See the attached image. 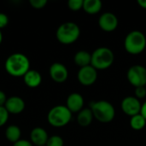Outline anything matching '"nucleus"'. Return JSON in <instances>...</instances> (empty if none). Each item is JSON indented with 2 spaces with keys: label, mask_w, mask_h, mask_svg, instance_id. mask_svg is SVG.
Segmentation results:
<instances>
[{
  "label": "nucleus",
  "mask_w": 146,
  "mask_h": 146,
  "mask_svg": "<svg viewBox=\"0 0 146 146\" xmlns=\"http://www.w3.org/2000/svg\"><path fill=\"white\" fill-rule=\"evenodd\" d=\"M130 126L135 131H140L146 126V120L141 114H138L130 118Z\"/></svg>",
  "instance_id": "obj_20"
},
{
  "label": "nucleus",
  "mask_w": 146,
  "mask_h": 146,
  "mask_svg": "<svg viewBox=\"0 0 146 146\" xmlns=\"http://www.w3.org/2000/svg\"><path fill=\"white\" fill-rule=\"evenodd\" d=\"M22 78L25 85L30 88H36L40 86L42 82L41 74L34 69H30Z\"/></svg>",
  "instance_id": "obj_15"
},
{
  "label": "nucleus",
  "mask_w": 146,
  "mask_h": 146,
  "mask_svg": "<svg viewBox=\"0 0 146 146\" xmlns=\"http://www.w3.org/2000/svg\"><path fill=\"white\" fill-rule=\"evenodd\" d=\"M127 79L128 82L135 88L139 86H145L146 68L139 64L131 66L127 72Z\"/></svg>",
  "instance_id": "obj_7"
},
{
  "label": "nucleus",
  "mask_w": 146,
  "mask_h": 146,
  "mask_svg": "<svg viewBox=\"0 0 146 146\" xmlns=\"http://www.w3.org/2000/svg\"><path fill=\"white\" fill-rule=\"evenodd\" d=\"M91 61L92 54L86 50H79L74 56V62L77 66L80 67V68L91 65Z\"/></svg>",
  "instance_id": "obj_17"
},
{
  "label": "nucleus",
  "mask_w": 146,
  "mask_h": 146,
  "mask_svg": "<svg viewBox=\"0 0 146 146\" xmlns=\"http://www.w3.org/2000/svg\"><path fill=\"white\" fill-rule=\"evenodd\" d=\"M77 79L82 86H90L98 80V70L92 65L80 68L77 74Z\"/></svg>",
  "instance_id": "obj_8"
},
{
  "label": "nucleus",
  "mask_w": 146,
  "mask_h": 146,
  "mask_svg": "<svg viewBox=\"0 0 146 146\" xmlns=\"http://www.w3.org/2000/svg\"><path fill=\"white\" fill-rule=\"evenodd\" d=\"M9 23V17L4 13H0V30L4 28Z\"/></svg>",
  "instance_id": "obj_26"
},
{
  "label": "nucleus",
  "mask_w": 146,
  "mask_h": 146,
  "mask_svg": "<svg viewBox=\"0 0 146 146\" xmlns=\"http://www.w3.org/2000/svg\"><path fill=\"white\" fill-rule=\"evenodd\" d=\"M3 41V34H2V31L0 30V44L2 43Z\"/></svg>",
  "instance_id": "obj_31"
},
{
  "label": "nucleus",
  "mask_w": 146,
  "mask_h": 146,
  "mask_svg": "<svg viewBox=\"0 0 146 146\" xmlns=\"http://www.w3.org/2000/svg\"><path fill=\"white\" fill-rule=\"evenodd\" d=\"M7 96L4 92L0 90V107H3L6 101H7Z\"/></svg>",
  "instance_id": "obj_28"
},
{
  "label": "nucleus",
  "mask_w": 146,
  "mask_h": 146,
  "mask_svg": "<svg viewBox=\"0 0 146 146\" xmlns=\"http://www.w3.org/2000/svg\"><path fill=\"white\" fill-rule=\"evenodd\" d=\"M84 0H69L68 2V7L73 11H78L83 9Z\"/></svg>",
  "instance_id": "obj_22"
},
{
  "label": "nucleus",
  "mask_w": 146,
  "mask_h": 146,
  "mask_svg": "<svg viewBox=\"0 0 146 146\" xmlns=\"http://www.w3.org/2000/svg\"><path fill=\"white\" fill-rule=\"evenodd\" d=\"M103 7V3L100 0H84L83 9L88 15L98 14Z\"/></svg>",
  "instance_id": "obj_18"
},
{
  "label": "nucleus",
  "mask_w": 146,
  "mask_h": 146,
  "mask_svg": "<svg viewBox=\"0 0 146 146\" xmlns=\"http://www.w3.org/2000/svg\"><path fill=\"white\" fill-rule=\"evenodd\" d=\"M93 119H94V116L90 108H84L78 113V115H77V122L80 127H83L90 126Z\"/></svg>",
  "instance_id": "obj_16"
},
{
  "label": "nucleus",
  "mask_w": 146,
  "mask_h": 146,
  "mask_svg": "<svg viewBox=\"0 0 146 146\" xmlns=\"http://www.w3.org/2000/svg\"><path fill=\"white\" fill-rule=\"evenodd\" d=\"M6 72L13 77H23L30 70V61L22 53L9 55L4 63Z\"/></svg>",
  "instance_id": "obj_1"
},
{
  "label": "nucleus",
  "mask_w": 146,
  "mask_h": 146,
  "mask_svg": "<svg viewBox=\"0 0 146 146\" xmlns=\"http://www.w3.org/2000/svg\"><path fill=\"white\" fill-rule=\"evenodd\" d=\"M25 102L24 100L18 96H12L7 98V101L4 104L5 109L9 114L18 115L25 110Z\"/></svg>",
  "instance_id": "obj_13"
},
{
  "label": "nucleus",
  "mask_w": 146,
  "mask_h": 146,
  "mask_svg": "<svg viewBox=\"0 0 146 146\" xmlns=\"http://www.w3.org/2000/svg\"><path fill=\"white\" fill-rule=\"evenodd\" d=\"M145 88H146V85H145Z\"/></svg>",
  "instance_id": "obj_32"
},
{
  "label": "nucleus",
  "mask_w": 146,
  "mask_h": 146,
  "mask_svg": "<svg viewBox=\"0 0 146 146\" xmlns=\"http://www.w3.org/2000/svg\"><path fill=\"white\" fill-rule=\"evenodd\" d=\"M72 119V113L66 105H56L50 110L47 115L49 124L54 127H62L68 125Z\"/></svg>",
  "instance_id": "obj_6"
},
{
  "label": "nucleus",
  "mask_w": 146,
  "mask_h": 146,
  "mask_svg": "<svg viewBox=\"0 0 146 146\" xmlns=\"http://www.w3.org/2000/svg\"><path fill=\"white\" fill-rule=\"evenodd\" d=\"M84 98L78 92H73L68 95L66 101V107L73 113H79L84 109Z\"/></svg>",
  "instance_id": "obj_12"
},
{
  "label": "nucleus",
  "mask_w": 146,
  "mask_h": 146,
  "mask_svg": "<svg viewBox=\"0 0 146 146\" xmlns=\"http://www.w3.org/2000/svg\"><path fill=\"white\" fill-rule=\"evenodd\" d=\"M140 114L143 115V117H144V118L146 120V101L145 102V103H143V104H142Z\"/></svg>",
  "instance_id": "obj_29"
},
{
  "label": "nucleus",
  "mask_w": 146,
  "mask_h": 146,
  "mask_svg": "<svg viewBox=\"0 0 146 146\" xmlns=\"http://www.w3.org/2000/svg\"><path fill=\"white\" fill-rule=\"evenodd\" d=\"M49 136L43 127H35L30 133V141L35 146H45Z\"/></svg>",
  "instance_id": "obj_14"
},
{
  "label": "nucleus",
  "mask_w": 146,
  "mask_h": 146,
  "mask_svg": "<svg viewBox=\"0 0 146 146\" xmlns=\"http://www.w3.org/2000/svg\"><path fill=\"white\" fill-rule=\"evenodd\" d=\"M50 76L56 83H63L68 77V71L67 67L61 62H54L50 65L49 69Z\"/></svg>",
  "instance_id": "obj_11"
},
{
  "label": "nucleus",
  "mask_w": 146,
  "mask_h": 146,
  "mask_svg": "<svg viewBox=\"0 0 146 146\" xmlns=\"http://www.w3.org/2000/svg\"><path fill=\"white\" fill-rule=\"evenodd\" d=\"M80 36V27L73 22L67 21L61 24L56 33V39L59 43L62 44H71L76 42Z\"/></svg>",
  "instance_id": "obj_4"
},
{
  "label": "nucleus",
  "mask_w": 146,
  "mask_h": 146,
  "mask_svg": "<svg viewBox=\"0 0 146 146\" xmlns=\"http://www.w3.org/2000/svg\"><path fill=\"white\" fill-rule=\"evenodd\" d=\"M90 109L93 114L94 119L101 123H110L115 116V110L111 103L106 100H98L92 102Z\"/></svg>",
  "instance_id": "obj_2"
},
{
  "label": "nucleus",
  "mask_w": 146,
  "mask_h": 146,
  "mask_svg": "<svg viewBox=\"0 0 146 146\" xmlns=\"http://www.w3.org/2000/svg\"><path fill=\"white\" fill-rule=\"evenodd\" d=\"M29 3L33 9H40L45 7L47 4V0H30Z\"/></svg>",
  "instance_id": "obj_24"
},
{
  "label": "nucleus",
  "mask_w": 146,
  "mask_h": 146,
  "mask_svg": "<svg viewBox=\"0 0 146 146\" xmlns=\"http://www.w3.org/2000/svg\"><path fill=\"white\" fill-rule=\"evenodd\" d=\"M9 112L5 109V107H0V127L6 124L9 120Z\"/></svg>",
  "instance_id": "obj_23"
},
{
  "label": "nucleus",
  "mask_w": 146,
  "mask_h": 146,
  "mask_svg": "<svg viewBox=\"0 0 146 146\" xmlns=\"http://www.w3.org/2000/svg\"><path fill=\"white\" fill-rule=\"evenodd\" d=\"M13 146H33V145L31 143V141L26 139H20L19 141L13 144Z\"/></svg>",
  "instance_id": "obj_27"
},
{
  "label": "nucleus",
  "mask_w": 146,
  "mask_h": 146,
  "mask_svg": "<svg viewBox=\"0 0 146 146\" xmlns=\"http://www.w3.org/2000/svg\"><path fill=\"white\" fill-rule=\"evenodd\" d=\"M137 3L139 5V7H141L144 9H146V0H138Z\"/></svg>",
  "instance_id": "obj_30"
},
{
  "label": "nucleus",
  "mask_w": 146,
  "mask_h": 146,
  "mask_svg": "<svg viewBox=\"0 0 146 146\" xmlns=\"http://www.w3.org/2000/svg\"><path fill=\"white\" fill-rule=\"evenodd\" d=\"M21 131L18 126L10 125L6 128L5 137L8 139V141L15 144V142H17L21 139Z\"/></svg>",
  "instance_id": "obj_19"
},
{
  "label": "nucleus",
  "mask_w": 146,
  "mask_h": 146,
  "mask_svg": "<svg viewBox=\"0 0 146 146\" xmlns=\"http://www.w3.org/2000/svg\"><path fill=\"white\" fill-rule=\"evenodd\" d=\"M141 106L142 104L140 103L139 99L133 96L124 98L121 104V108L123 113L131 117L138 114H140Z\"/></svg>",
  "instance_id": "obj_9"
},
{
  "label": "nucleus",
  "mask_w": 146,
  "mask_h": 146,
  "mask_svg": "<svg viewBox=\"0 0 146 146\" xmlns=\"http://www.w3.org/2000/svg\"><path fill=\"white\" fill-rule=\"evenodd\" d=\"M118 18L112 12H104L99 16L98 26L104 32L110 33L115 31L118 27Z\"/></svg>",
  "instance_id": "obj_10"
},
{
  "label": "nucleus",
  "mask_w": 146,
  "mask_h": 146,
  "mask_svg": "<svg viewBox=\"0 0 146 146\" xmlns=\"http://www.w3.org/2000/svg\"><path fill=\"white\" fill-rule=\"evenodd\" d=\"M135 97L138 99H142L146 97V88L145 86H139L135 88Z\"/></svg>",
  "instance_id": "obj_25"
},
{
  "label": "nucleus",
  "mask_w": 146,
  "mask_h": 146,
  "mask_svg": "<svg viewBox=\"0 0 146 146\" xmlns=\"http://www.w3.org/2000/svg\"><path fill=\"white\" fill-rule=\"evenodd\" d=\"M124 48L131 55H139L146 48L145 35L139 30L128 33L124 39Z\"/></svg>",
  "instance_id": "obj_5"
},
{
  "label": "nucleus",
  "mask_w": 146,
  "mask_h": 146,
  "mask_svg": "<svg viewBox=\"0 0 146 146\" xmlns=\"http://www.w3.org/2000/svg\"><path fill=\"white\" fill-rule=\"evenodd\" d=\"M64 141L62 137L59 135H53L51 137H49L48 141L45 146H63Z\"/></svg>",
  "instance_id": "obj_21"
},
{
  "label": "nucleus",
  "mask_w": 146,
  "mask_h": 146,
  "mask_svg": "<svg viewBox=\"0 0 146 146\" xmlns=\"http://www.w3.org/2000/svg\"><path fill=\"white\" fill-rule=\"evenodd\" d=\"M115 61V55L109 47H98L92 53L91 65L98 71L108 69Z\"/></svg>",
  "instance_id": "obj_3"
}]
</instances>
